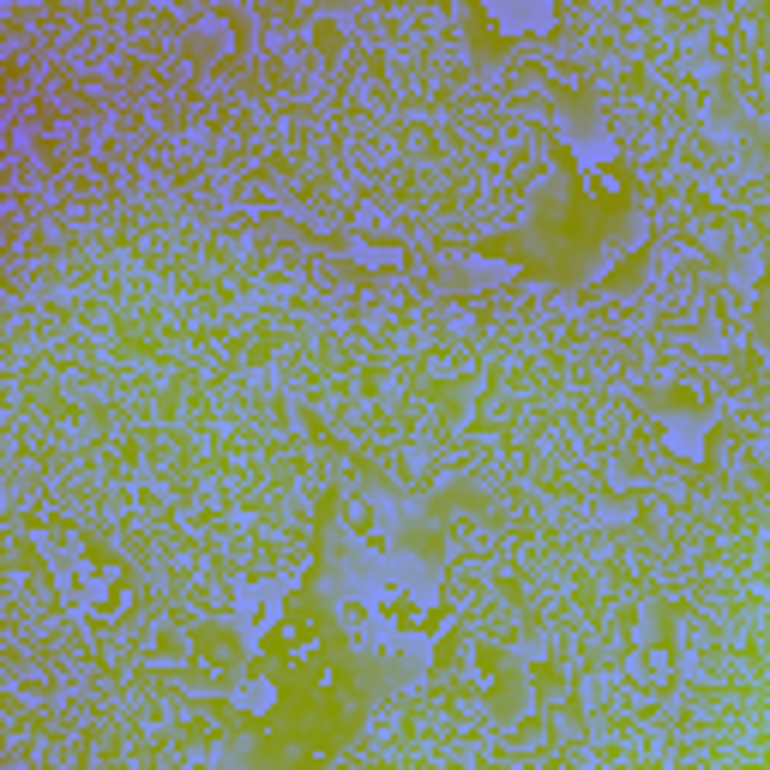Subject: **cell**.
<instances>
[{
	"label": "cell",
	"mask_w": 770,
	"mask_h": 770,
	"mask_svg": "<svg viewBox=\"0 0 770 770\" xmlns=\"http://www.w3.org/2000/svg\"><path fill=\"white\" fill-rule=\"evenodd\" d=\"M662 440H668V452H680V457H705V421L698 416H668Z\"/></svg>",
	"instance_id": "cell-1"
},
{
	"label": "cell",
	"mask_w": 770,
	"mask_h": 770,
	"mask_svg": "<svg viewBox=\"0 0 770 770\" xmlns=\"http://www.w3.org/2000/svg\"><path fill=\"white\" fill-rule=\"evenodd\" d=\"M566 139H572V157L584 163V169H596V163L614 157V139H608V132H596V127H566Z\"/></svg>",
	"instance_id": "cell-2"
},
{
	"label": "cell",
	"mask_w": 770,
	"mask_h": 770,
	"mask_svg": "<svg viewBox=\"0 0 770 770\" xmlns=\"http://www.w3.org/2000/svg\"><path fill=\"white\" fill-rule=\"evenodd\" d=\"M272 698H277L272 680H241V686H236V705L253 710V717H265V710H272Z\"/></svg>",
	"instance_id": "cell-3"
}]
</instances>
